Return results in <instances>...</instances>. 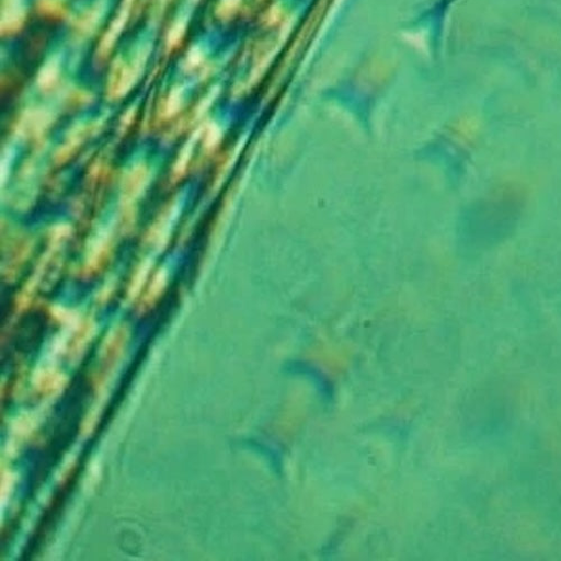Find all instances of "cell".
<instances>
[{
    "label": "cell",
    "instance_id": "obj_1",
    "mask_svg": "<svg viewBox=\"0 0 561 561\" xmlns=\"http://www.w3.org/2000/svg\"><path fill=\"white\" fill-rule=\"evenodd\" d=\"M526 199L517 186H505L492 193L477 209L480 247L494 249L517 229L525 210Z\"/></svg>",
    "mask_w": 561,
    "mask_h": 561
}]
</instances>
